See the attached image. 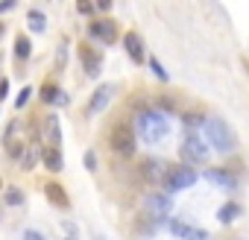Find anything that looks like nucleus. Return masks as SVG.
Segmentation results:
<instances>
[{
  "instance_id": "obj_13",
  "label": "nucleus",
  "mask_w": 249,
  "mask_h": 240,
  "mask_svg": "<svg viewBox=\"0 0 249 240\" xmlns=\"http://www.w3.org/2000/svg\"><path fill=\"white\" fill-rule=\"evenodd\" d=\"M44 193H47V199H50L53 205H59V208H68V205H71V199H68V193H65V188H62L59 182H47V185H44Z\"/></svg>"
},
{
  "instance_id": "obj_23",
  "label": "nucleus",
  "mask_w": 249,
  "mask_h": 240,
  "mask_svg": "<svg viewBox=\"0 0 249 240\" xmlns=\"http://www.w3.org/2000/svg\"><path fill=\"white\" fill-rule=\"evenodd\" d=\"M30 94H33V91H30V88H24V91H21V97H18V100H15V105H18V108H21V105H24V103H27V100H30Z\"/></svg>"
},
{
  "instance_id": "obj_11",
  "label": "nucleus",
  "mask_w": 249,
  "mask_h": 240,
  "mask_svg": "<svg viewBox=\"0 0 249 240\" xmlns=\"http://www.w3.org/2000/svg\"><path fill=\"white\" fill-rule=\"evenodd\" d=\"M205 179H208L211 185L223 188V190H231V188H237V179H234L229 170H205Z\"/></svg>"
},
{
  "instance_id": "obj_19",
  "label": "nucleus",
  "mask_w": 249,
  "mask_h": 240,
  "mask_svg": "<svg viewBox=\"0 0 249 240\" xmlns=\"http://www.w3.org/2000/svg\"><path fill=\"white\" fill-rule=\"evenodd\" d=\"M36 161H38V147L24 150V155H21V167H24V170H30V167H36Z\"/></svg>"
},
{
  "instance_id": "obj_3",
  "label": "nucleus",
  "mask_w": 249,
  "mask_h": 240,
  "mask_svg": "<svg viewBox=\"0 0 249 240\" xmlns=\"http://www.w3.org/2000/svg\"><path fill=\"white\" fill-rule=\"evenodd\" d=\"M194 182H196V173H194V167L176 164V167H170V170H167V176L161 179V188H164V196H167V193H176V190H185V188H191Z\"/></svg>"
},
{
  "instance_id": "obj_24",
  "label": "nucleus",
  "mask_w": 249,
  "mask_h": 240,
  "mask_svg": "<svg viewBox=\"0 0 249 240\" xmlns=\"http://www.w3.org/2000/svg\"><path fill=\"white\" fill-rule=\"evenodd\" d=\"M94 161H97V158H94V153L88 150V153H85V167H88V170H94V167H97Z\"/></svg>"
},
{
  "instance_id": "obj_10",
  "label": "nucleus",
  "mask_w": 249,
  "mask_h": 240,
  "mask_svg": "<svg viewBox=\"0 0 249 240\" xmlns=\"http://www.w3.org/2000/svg\"><path fill=\"white\" fill-rule=\"evenodd\" d=\"M91 35L106 41V44H111L117 38V27H114V21H94L91 24Z\"/></svg>"
},
{
  "instance_id": "obj_18",
  "label": "nucleus",
  "mask_w": 249,
  "mask_h": 240,
  "mask_svg": "<svg viewBox=\"0 0 249 240\" xmlns=\"http://www.w3.org/2000/svg\"><path fill=\"white\" fill-rule=\"evenodd\" d=\"M24 150H27V147H24V141H18V138H12V135L6 138V153H9L12 158H21V155H24Z\"/></svg>"
},
{
  "instance_id": "obj_6",
  "label": "nucleus",
  "mask_w": 249,
  "mask_h": 240,
  "mask_svg": "<svg viewBox=\"0 0 249 240\" xmlns=\"http://www.w3.org/2000/svg\"><path fill=\"white\" fill-rule=\"evenodd\" d=\"M170 208H173V205H170V199H167L164 193H161V196H150V199H147V217H150V220H156V223H164V220H167V214H170Z\"/></svg>"
},
{
  "instance_id": "obj_15",
  "label": "nucleus",
  "mask_w": 249,
  "mask_h": 240,
  "mask_svg": "<svg viewBox=\"0 0 249 240\" xmlns=\"http://www.w3.org/2000/svg\"><path fill=\"white\" fill-rule=\"evenodd\" d=\"M41 161H44V167H47V170H53V173H59V170L65 167L62 150H56V147H47V150L41 153Z\"/></svg>"
},
{
  "instance_id": "obj_16",
  "label": "nucleus",
  "mask_w": 249,
  "mask_h": 240,
  "mask_svg": "<svg viewBox=\"0 0 249 240\" xmlns=\"http://www.w3.org/2000/svg\"><path fill=\"white\" fill-rule=\"evenodd\" d=\"M44 132H47V141H50V147H56L59 150V144H62V129H59V117H47V123H44Z\"/></svg>"
},
{
  "instance_id": "obj_1",
  "label": "nucleus",
  "mask_w": 249,
  "mask_h": 240,
  "mask_svg": "<svg viewBox=\"0 0 249 240\" xmlns=\"http://www.w3.org/2000/svg\"><path fill=\"white\" fill-rule=\"evenodd\" d=\"M202 132H205L208 147H214L217 153H231L237 147V138H234L231 126L226 123L223 117H205L202 120Z\"/></svg>"
},
{
  "instance_id": "obj_25",
  "label": "nucleus",
  "mask_w": 249,
  "mask_h": 240,
  "mask_svg": "<svg viewBox=\"0 0 249 240\" xmlns=\"http://www.w3.org/2000/svg\"><path fill=\"white\" fill-rule=\"evenodd\" d=\"M24 240H44V234H38V231H24Z\"/></svg>"
},
{
  "instance_id": "obj_26",
  "label": "nucleus",
  "mask_w": 249,
  "mask_h": 240,
  "mask_svg": "<svg viewBox=\"0 0 249 240\" xmlns=\"http://www.w3.org/2000/svg\"><path fill=\"white\" fill-rule=\"evenodd\" d=\"M6 94H9V82H6V79H3V82H0V100H3V97H6Z\"/></svg>"
},
{
  "instance_id": "obj_2",
  "label": "nucleus",
  "mask_w": 249,
  "mask_h": 240,
  "mask_svg": "<svg viewBox=\"0 0 249 240\" xmlns=\"http://www.w3.org/2000/svg\"><path fill=\"white\" fill-rule=\"evenodd\" d=\"M135 129H138V135H141L147 144H156V141H161V138L170 132V123H167V117L159 114V111H144V114H138V120H135Z\"/></svg>"
},
{
  "instance_id": "obj_17",
  "label": "nucleus",
  "mask_w": 249,
  "mask_h": 240,
  "mask_svg": "<svg viewBox=\"0 0 249 240\" xmlns=\"http://www.w3.org/2000/svg\"><path fill=\"white\" fill-rule=\"evenodd\" d=\"M237 214H240V205L226 202V205L220 208V223H231V220H237Z\"/></svg>"
},
{
  "instance_id": "obj_8",
  "label": "nucleus",
  "mask_w": 249,
  "mask_h": 240,
  "mask_svg": "<svg viewBox=\"0 0 249 240\" xmlns=\"http://www.w3.org/2000/svg\"><path fill=\"white\" fill-rule=\"evenodd\" d=\"M114 85H100L97 88V94L91 97V103H88V114H97V111H103L108 103H111V97H114Z\"/></svg>"
},
{
  "instance_id": "obj_20",
  "label": "nucleus",
  "mask_w": 249,
  "mask_h": 240,
  "mask_svg": "<svg viewBox=\"0 0 249 240\" xmlns=\"http://www.w3.org/2000/svg\"><path fill=\"white\" fill-rule=\"evenodd\" d=\"M30 47H33L30 38H27V35H18V41H15V56H18V59H27V56H30Z\"/></svg>"
},
{
  "instance_id": "obj_14",
  "label": "nucleus",
  "mask_w": 249,
  "mask_h": 240,
  "mask_svg": "<svg viewBox=\"0 0 249 240\" xmlns=\"http://www.w3.org/2000/svg\"><path fill=\"white\" fill-rule=\"evenodd\" d=\"M123 44H126L132 62H138V65L144 62V44H141V35L138 33H126V35H123Z\"/></svg>"
},
{
  "instance_id": "obj_5",
  "label": "nucleus",
  "mask_w": 249,
  "mask_h": 240,
  "mask_svg": "<svg viewBox=\"0 0 249 240\" xmlns=\"http://www.w3.org/2000/svg\"><path fill=\"white\" fill-rule=\"evenodd\" d=\"M208 158V147H205V141L199 138V135H188L185 138V144H182V161H185V167L188 164H202Z\"/></svg>"
},
{
  "instance_id": "obj_21",
  "label": "nucleus",
  "mask_w": 249,
  "mask_h": 240,
  "mask_svg": "<svg viewBox=\"0 0 249 240\" xmlns=\"http://www.w3.org/2000/svg\"><path fill=\"white\" fill-rule=\"evenodd\" d=\"M6 202H9V205H21V202H24V193H21L18 188H9V190H6Z\"/></svg>"
},
{
  "instance_id": "obj_22",
  "label": "nucleus",
  "mask_w": 249,
  "mask_h": 240,
  "mask_svg": "<svg viewBox=\"0 0 249 240\" xmlns=\"http://www.w3.org/2000/svg\"><path fill=\"white\" fill-rule=\"evenodd\" d=\"M150 68L156 70V76H159V79H167V70H164V68L159 65V59H150Z\"/></svg>"
},
{
  "instance_id": "obj_7",
  "label": "nucleus",
  "mask_w": 249,
  "mask_h": 240,
  "mask_svg": "<svg viewBox=\"0 0 249 240\" xmlns=\"http://www.w3.org/2000/svg\"><path fill=\"white\" fill-rule=\"evenodd\" d=\"M167 225H170V231H173L176 237H182V240H205V237H208L205 228H199V225H188V223H182V220H170Z\"/></svg>"
},
{
  "instance_id": "obj_9",
  "label": "nucleus",
  "mask_w": 249,
  "mask_h": 240,
  "mask_svg": "<svg viewBox=\"0 0 249 240\" xmlns=\"http://www.w3.org/2000/svg\"><path fill=\"white\" fill-rule=\"evenodd\" d=\"M167 170H170V167H167L164 161H159V158H147L144 167H141V173H144L150 182H156V185H161V179L167 176Z\"/></svg>"
},
{
  "instance_id": "obj_27",
  "label": "nucleus",
  "mask_w": 249,
  "mask_h": 240,
  "mask_svg": "<svg viewBox=\"0 0 249 240\" xmlns=\"http://www.w3.org/2000/svg\"><path fill=\"white\" fill-rule=\"evenodd\" d=\"M0 35H3V24H0Z\"/></svg>"
},
{
  "instance_id": "obj_12",
  "label": "nucleus",
  "mask_w": 249,
  "mask_h": 240,
  "mask_svg": "<svg viewBox=\"0 0 249 240\" xmlns=\"http://www.w3.org/2000/svg\"><path fill=\"white\" fill-rule=\"evenodd\" d=\"M79 59H82V65H85V73H88V76H97V73H100V53H94L88 44H82V47H79Z\"/></svg>"
},
{
  "instance_id": "obj_4",
  "label": "nucleus",
  "mask_w": 249,
  "mask_h": 240,
  "mask_svg": "<svg viewBox=\"0 0 249 240\" xmlns=\"http://www.w3.org/2000/svg\"><path fill=\"white\" fill-rule=\"evenodd\" d=\"M135 132L129 129V126H114L111 129V150L117 153V155H123V158H129V155H135Z\"/></svg>"
}]
</instances>
